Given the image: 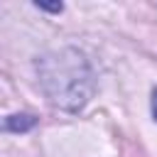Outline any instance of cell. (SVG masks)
I'll return each instance as SVG.
<instances>
[{"label":"cell","mask_w":157,"mask_h":157,"mask_svg":"<svg viewBox=\"0 0 157 157\" xmlns=\"http://www.w3.org/2000/svg\"><path fill=\"white\" fill-rule=\"evenodd\" d=\"M152 113H155V118H157V91L152 93Z\"/></svg>","instance_id":"1"}]
</instances>
